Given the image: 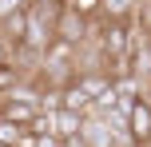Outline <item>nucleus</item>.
<instances>
[{"label":"nucleus","mask_w":151,"mask_h":147,"mask_svg":"<svg viewBox=\"0 0 151 147\" xmlns=\"http://www.w3.org/2000/svg\"><path fill=\"white\" fill-rule=\"evenodd\" d=\"M20 8H28V0H0V20L12 12H20Z\"/></svg>","instance_id":"obj_7"},{"label":"nucleus","mask_w":151,"mask_h":147,"mask_svg":"<svg viewBox=\"0 0 151 147\" xmlns=\"http://www.w3.org/2000/svg\"><path fill=\"white\" fill-rule=\"evenodd\" d=\"M60 108H68V111H80V115H88L91 111V95L83 92L76 80H68V84L60 87Z\"/></svg>","instance_id":"obj_3"},{"label":"nucleus","mask_w":151,"mask_h":147,"mask_svg":"<svg viewBox=\"0 0 151 147\" xmlns=\"http://www.w3.org/2000/svg\"><path fill=\"white\" fill-rule=\"evenodd\" d=\"M32 147H60V139L48 131V135H36V139H32Z\"/></svg>","instance_id":"obj_8"},{"label":"nucleus","mask_w":151,"mask_h":147,"mask_svg":"<svg viewBox=\"0 0 151 147\" xmlns=\"http://www.w3.org/2000/svg\"><path fill=\"white\" fill-rule=\"evenodd\" d=\"M143 44H147V52H151V24L143 28Z\"/></svg>","instance_id":"obj_10"},{"label":"nucleus","mask_w":151,"mask_h":147,"mask_svg":"<svg viewBox=\"0 0 151 147\" xmlns=\"http://www.w3.org/2000/svg\"><path fill=\"white\" fill-rule=\"evenodd\" d=\"M0 147H8V143H0Z\"/></svg>","instance_id":"obj_11"},{"label":"nucleus","mask_w":151,"mask_h":147,"mask_svg":"<svg viewBox=\"0 0 151 147\" xmlns=\"http://www.w3.org/2000/svg\"><path fill=\"white\" fill-rule=\"evenodd\" d=\"M135 4L139 0H96V12H99V20H131Z\"/></svg>","instance_id":"obj_4"},{"label":"nucleus","mask_w":151,"mask_h":147,"mask_svg":"<svg viewBox=\"0 0 151 147\" xmlns=\"http://www.w3.org/2000/svg\"><path fill=\"white\" fill-rule=\"evenodd\" d=\"M80 139H83V147H115V131H111V123H107V115L88 111V115L80 119Z\"/></svg>","instance_id":"obj_2"},{"label":"nucleus","mask_w":151,"mask_h":147,"mask_svg":"<svg viewBox=\"0 0 151 147\" xmlns=\"http://www.w3.org/2000/svg\"><path fill=\"white\" fill-rule=\"evenodd\" d=\"M123 127H127V139L135 147H151V100L147 95H135L123 115Z\"/></svg>","instance_id":"obj_1"},{"label":"nucleus","mask_w":151,"mask_h":147,"mask_svg":"<svg viewBox=\"0 0 151 147\" xmlns=\"http://www.w3.org/2000/svg\"><path fill=\"white\" fill-rule=\"evenodd\" d=\"M20 80H24V76H20V68H16L12 60H0V95H8Z\"/></svg>","instance_id":"obj_6"},{"label":"nucleus","mask_w":151,"mask_h":147,"mask_svg":"<svg viewBox=\"0 0 151 147\" xmlns=\"http://www.w3.org/2000/svg\"><path fill=\"white\" fill-rule=\"evenodd\" d=\"M60 147H83V139H80V131H76V135H64V139H60Z\"/></svg>","instance_id":"obj_9"},{"label":"nucleus","mask_w":151,"mask_h":147,"mask_svg":"<svg viewBox=\"0 0 151 147\" xmlns=\"http://www.w3.org/2000/svg\"><path fill=\"white\" fill-rule=\"evenodd\" d=\"M80 111H68V108H56L52 111V135H56V139H64V135H76V131H80Z\"/></svg>","instance_id":"obj_5"}]
</instances>
